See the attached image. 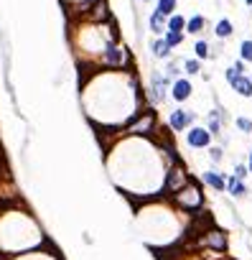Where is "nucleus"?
Here are the masks:
<instances>
[{
  "label": "nucleus",
  "mask_w": 252,
  "mask_h": 260,
  "mask_svg": "<svg viewBox=\"0 0 252 260\" xmlns=\"http://www.w3.org/2000/svg\"><path fill=\"white\" fill-rule=\"evenodd\" d=\"M156 130H158V115L153 107H143L140 113L133 115V120L125 125V133H128L130 138H151L156 135Z\"/></svg>",
  "instance_id": "nucleus-1"
},
{
  "label": "nucleus",
  "mask_w": 252,
  "mask_h": 260,
  "mask_svg": "<svg viewBox=\"0 0 252 260\" xmlns=\"http://www.w3.org/2000/svg\"><path fill=\"white\" fill-rule=\"evenodd\" d=\"M171 199H173V204H176L181 212H188V214H196V212H201V207H204V194H201V189H199L196 181H188L181 191L173 194Z\"/></svg>",
  "instance_id": "nucleus-2"
},
{
  "label": "nucleus",
  "mask_w": 252,
  "mask_h": 260,
  "mask_svg": "<svg viewBox=\"0 0 252 260\" xmlns=\"http://www.w3.org/2000/svg\"><path fill=\"white\" fill-rule=\"evenodd\" d=\"M99 64L107 67V69H122V67H130L133 64V56H130L128 49L120 46V43L115 41V43H107V46H104V51L99 56Z\"/></svg>",
  "instance_id": "nucleus-3"
},
{
  "label": "nucleus",
  "mask_w": 252,
  "mask_h": 260,
  "mask_svg": "<svg viewBox=\"0 0 252 260\" xmlns=\"http://www.w3.org/2000/svg\"><path fill=\"white\" fill-rule=\"evenodd\" d=\"M188 181V171H186V166H181V163H173V166H168L166 168V176H163V186H161V191H163V197H173L176 191H181Z\"/></svg>",
  "instance_id": "nucleus-4"
},
{
  "label": "nucleus",
  "mask_w": 252,
  "mask_h": 260,
  "mask_svg": "<svg viewBox=\"0 0 252 260\" xmlns=\"http://www.w3.org/2000/svg\"><path fill=\"white\" fill-rule=\"evenodd\" d=\"M199 248H204L206 253H224L227 250V232H222L219 227H209L201 232L199 237Z\"/></svg>",
  "instance_id": "nucleus-5"
},
{
  "label": "nucleus",
  "mask_w": 252,
  "mask_h": 260,
  "mask_svg": "<svg viewBox=\"0 0 252 260\" xmlns=\"http://www.w3.org/2000/svg\"><path fill=\"white\" fill-rule=\"evenodd\" d=\"M194 113H188V110H171V115H168V128H171V133H183V130H188L194 125Z\"/></svg>",
  "instance_id": "nucleus-6"
},
{
  "label": "nucleus",
  "mask_w": 252,
  "mask_h": 260,
  "mask_svg": "<svg viewBox=\"0 0 252 260\" xmlns=\"http://www.w3.org/2000/svg\"><path fill=\"white\" fill-rule=\"evenodd\" d=\"M168 77L166 74H153L151 77V87H148V97H151V102L153 105H161V102H166V97H168Z\"/></svg>",
  "instance_id": "nucleus-7"
},
{
  "label": "nucleus",
  "mask_w": 252,
  "mask_h": 260,
  "mask_svg": "<svg viewBox=\"0 0 252 260\" xmlns=\"http://www.w3.org/2000/svg\"><path fill=\"white\" fill-rule=\"evenodd\" d=\"M186 143L188 148H209L212 145V133L201 125H191L186 130Z\"/></svg>",
  "instance_id": "nucleus-8"
},
{
  "label": "nucleus",
  "mask_w": 252,
  "mask_h": 260,
  "mask_svg": "<svg viewBox=\"0 0 252 260\" xmlns=\"http://www.w3.org/2000/svg\"><path fill=\"white\" fill-rule=\"evenodd\" d=\"M194 95V87H191V82L188 79H183V77H178V79H173V84H171V97L176 100V102H186L188 97Z\"/></svg>",
  "instance_id": "nucleus-9"
},
{
  "label": "nucleus",
  "mask_w": 252,
  "mask_h": 260,
  "mask_svg": "<svg viewBox=\"0 0 252 260\" xmlns=\"http://www.w3.org/2000/svg\"><path fill=\"white\" fill-rule=\"evenodd\" d=\"M204 184L206 186H212L214 191H224V186H227V179L222 176V173L219 171H204Z\"/></svg>",
  "instance_id": "nucleus-10"
},
{
  "label": "nucleus",
  "mask_w": 252,
  "mask_h": 260,
  "mask_svg": "<svg viewBox=\"0 0 252 260\" xmlns=\"http://www.w3.org/2000/svg\"><path fill=\"white\" fill-rule=\"evenodd\" d=\"M224 191H229L235 199H242V197H247V186H245V181L242 179H235V176H229L227 179V186H224Z\"/></svg>",
  "instance_id": "nucleus-11"
},
{
  "label": "nucleus",
  "mask_w": 252,
  "mask_h": 260,
  "mask_svg": "<svg viewBox=\"0 0 252 260\" xmlns=\"http://www.w3.org/2000/svg\"><path fill=\"white\" fill-rule=\"evenodd\" d=\"M166 31H168V33H183V31H186V18L178 15V13L168 15V20H166Z\"/></svg>",
  "instance_id": "nucleus-12"
},
{
  "label": "nucleus",
  "mask_w": 252,
  "mask_h": 260,
  "mask_svg": "<svg viewBox=\"0 0 252 260\" xmlns=\"http://www.w3.org/2000/svg\"><path fill=\"white\" fill-rule=\"evenodd\" d=\"M232 90L237 92V95H242V97H252V79L250 77H237L235 82H232Z\"/></svg>",
  "instance_id": "nucleus-13"
},
{
  "label": "nucleus",
  "mask_w": 252,
  "mask_h": 260,
  "mask_svg": "<svg viewBox=\"0 0 252 260\" xmlns=\"http://www.w3.org/2000/svg\"><path fill=\"white\" fill-rule=\"evenodd\" d=\"M206 130H209L212 135H219V133H222V110L209 113V118H206Z\"/></svg>",
  "instance_id": "nucleus-14"
},
{
  "label": "nucleus",
  "mask_w": 252,
  "mask_h": 260,
  "mask_svg": "<svg viewBox=\"0 0 252 260\" xmlns=\"http://www.w3.org/2000/svg\"><path fill=\"white\" fill-rule=\"evenodd\" d=\"M166 20H168V18H166L163 13L153 10V15H151V20H148V26H151V31H153V33H158V36H161V33H166Z\"/></svg>",
  "instance_id": "nucleus-15"
},
{
  "label": "nucleus",
  "mask_w": 252,
  "mask_h": 260,
  "mask_svg": "<svg viewBox=\"0 0 252 260\" xmlns=\"http://www.w3.org/2000/svg\"><path fill=\"white\" fill-rule=\"evenodd\" d=\"M214 33L219 36V38H229L235 33V26H232V20L229 18H222V20H217V26H214Z\"/></svg>",
  "instance_id": "nucleus-16"
},
{
  "label": "nucleus",
  "mask_w": 252,
  "mask_h": 260,
  "mask_svg": "<svg viewBox=\"0 0 252 260\" xmlns=\"http://www.w3.org/2000/svg\"><path fill=\"white\" fill-rule=\"evenodd\" d=\"M151 51H153V56H156V59H168V56H171V46H168V43H166L163 38H156V41H153Z\"/></svg>",
  "instance_id": "nucleus-17"
},
{
  "label": "nucleus",
  "mask_w": 252,
  "mask_h": 260,
  "mask_svg": "<svg viewBox=\"0 0 252 260\" xmlns=\"http://www.w3.org/2000/svg\"><path fill=\"white\" fill-rule=\"evenodd\" d=\"M204 26H206L204 15H191V18L186 20V31H188V33H194V36H196V33H201V31H204Z\"/></svg>",
  "instance_id": "nucleus-18"
},
{
  "label": "nucleus",
  "mask_w": 252,
  "mask_h": 260,
  "mask_svg": "<svg viewBox=\"0 0 252 260\" xmlns=\"http://www.w3.org/2000/svg\"><path fill=\"white\" fill-rule=\"evenodd\" d=\"M176 5H178V0H156V10L163 13L166 18L176 13Z\"/></svg>",
  "instance_id": "nucleus-19"
},
{
  "label": "nucleus",
  "mask_w": 252,
  "mask_h": 260,
  "mask_svg": "<svg viewBox=\"0 0 252 260\" xmlns=\"http://www.w3.org/2000/svg\"><path fill=\"white\" fill-rule=\"evenodd\" d=\"M242 74H245V61H242V59H240V61H235L232 67H229V69L224 72V77H227V82H229V84H232L237 77H242Z\"/></svg>",
  "instance_id": "nucleus-20"
},
{
  "label": "nucleus",
  "mask_w": 252,
  "mask_h": 260,
  "mask_svg": "<svg viewBox=\"0 0 252 260\" xmlns=\"http://www.w3.org/2000/svg\"><path fill=\"white\" fill-rule=\"evenodd\" d=\"M194 54H196V59H209L212 56V46H209L206 41H196L194 43Z\"/></svg>",
  "instance_id": "nucleus-21"
},
{
  "label": "nucleus",
  "mask_w": 252,
  "mask_h": 260,
  "mask_svg": "<svg viewBox=\"0 0 252 260\" xmlns=\"http://www.w3.org/2000/svg\"><path fill=\"white\" fill-rule=\"evenodd\" d=\"M163 41L168 43V46H171V49H176V46H181V43H183V33H163Z\"/></svg>",
  "instance_id": "nucleus-22"
},
{
  "label": "nucleus",
  "mask_w": 252,
  "mask_h": 260,
  "mask_svg": "<svg viewBox=\"0 0 252 260\" xmlns=\"http://www.w3.org/2000/svg\"><path fill=\"white\" fill-rule=\"evenodd\" d=\"M183 72L186 74H199L201 72V61L199 59H186L183 61Z\"/></svg>",
  "instance_id": "nucleus-23"
},
{
  "label": "nucleus",
  "mask_w": 252,
  "mask_h": 260,
  "mask_svg": "<svg viewBox=\"0 0 252 260\" xmlns=\"http://www.w3.org/2000/svg\"><path fill=\"white\" fill-rule=\"evenodd\" d=\"M240 59L242 61H252V41L250 38L240 43Z\"/></svg>",
  "instance_id": "nucleus-24"
},
{
  "label": "nucleus",
  "mask_w": 252,
  "mask_h": 260,
  "mask_svg": "<svg viewBox=\"0 0 252 260\" xmlns=\"http://www.w3.org/2000/svg\"><path fill=\"white\" fill-rule=\"evenodd\" d=\"M237 128L242 133H252V120L250 118H237Z\"/></svg>",
  "instance_id": "nucleus-25"
},
{
  "label": "nucleus",
  "mask_w": 252,
  "mask_h": 260,
  "mask_svg": "<svg viewBox=\"0 0 252 260\" xmlns=\"http://www.w3.org/2000/svg\"><path fill=\"white\" fill-rule=\"evenodd\" d=\"M209 158H212L214 163H219V161L224 158V153H222V148H217V145H214V148H209Z\"/></svg>",
  "instance_id": "nucleus-26"
},
{
  "label": "nucleus",
  "mask_w": 252,
  "mask_h": 260,
  "mask_svg": "<svg viewBox=\"0 0 252 260\" xmlns=\"http://www.w3.org/2000/svg\"><path fill=\"white\" fill-rule=\"evenodd\" d=\"M247 173H250V171H247V166H242V163H240V166H235V179H242V181H245Z\"/></svg>",
  "instance_id": "nucleus-27"
},
{
  "label": "nucleus",
  "mask_w": 252,
  "mask_h": 260,
  "mask_svg": "<svg viewBox=\"0 0 252 260\" xmlns=\"http://www.w3.org/2000/svg\"><path fill=\"white\" fill-rule=\"evenodd\" d=\"M247 171L252 173V153H250V161H247Z\"/></svg>",
  "instance_id": "nucleus-28"
},
{
  "label": "nucleus",
  "mask_w": 252,
  "mask_h": 260,
  "mask_svg": "<svg viewBox=\"0 0 252 260\" xmlns=\"http://www.w3.org/2000/svg\"><path fill=\"white\" fill-rule=\"evenodd\" d=\"M245 3H247V5H252V0H245Z\"/></svg>",
  "instance_id": "nucleus-29"
},
{
  "label": "nucleus",
  "mask_w": 252,
  "mask_h": 260,
  "mask_svg": "<svg viewBox=\"0 0 252 260\" xmlns=\"http://www.w3.org/2000/svg\"><path fill=\"white\" fill-rule=\"evenodd\" d=\"M143 3H153V0H143Z\"/></svg>",
  "instance_id": "nucleus-30"
},
{
  "label": "nucleus",
  "mask_w": 252,
  "mask_h": 260,
  "mask_svg": "<svg viewBox=\"0 0 252 260\" xmlns=\"http://www.w3.org/2000/svg\"><path fill=\"white\" fill-rule=\"evenodd\" d=\"M250 79H252V77H250Z\"/></svg>",
  "instance_id": "nucleus-31"
}]
</instances>
